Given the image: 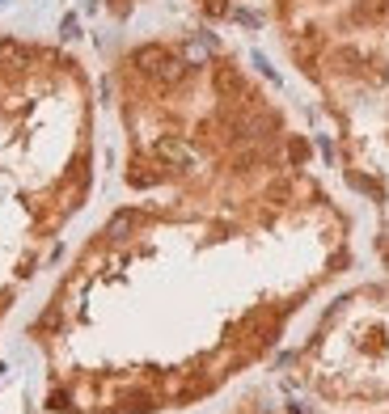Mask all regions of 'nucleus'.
<instances>
[{"instance_id": "f257e3e1", "label": "nucleus", "mask_w": 389, "mask_h": 414, "mask_svg": "<svg viewBox=\"0 0 389 414\" xmlns=\"http://www.w3.org/2000/svg\"><path fill=\"white\" fill-rule=\"evenodd\" d=\"M123 199L26 322L47 414H186L271 359L355 266L284 102L212 34L114 55Z\"/></svg>"}, {"instance_id": "f03ea898", "label": "nucleus", "mask_w": 389, "mask_h": 414, "mask_svg": "<svg viewBox=\"0 0 389 414\" xmlns=\"http://www.w3.org/2000/svg\"><path fill=\"white\" fill-rule=\"evenodd\" d=\"M97 182L93 77L68 47L0 34V334Z\"/></svg>"}, {"instance_id": "7ed1b4c3", "label": "nucleus", "mask_w": 389, "mask_h": 414, "mask_svg": "<svg viewBox=\"0 0 389 414\" xmlns=\"http://www.w3.org/2000/svg\"><path fill=\"white\" fill-rule=\"evenodd\" d=\"M212 26L271 30L334 123L343 178L377 207L389 271V0H190Z\"/></svg>"}, {"instance_id": "20e7f679", "label": "nucleus", "mask_w": 389, "mask_h": 414, "mask_svg": "<svg viewBox=\"0 0 389 414\" xmlns=\"http://www.w3.org/2000/svg\"><path fill=\"white\" fill-rule=\"evenodd\" d=\"M288 385L330 414L389 410V279L355 283L288 355Z\"/></svg>"}, {"instance_id": "39448f33", "label": "nucleus", "mask_w": 389, "mask_h": 414, "mask_svg": "<svg viewBox=\"0 0 389 414\" xmlns=\"http://www.w3.org/2000/svg\"><path fill=\"white\" fill-rule=\"evenodd\" d=\"M221 414H288V410H284V402L271 393V389L254 385V389H241V393H237Z\"/></svg>"}, {"instance_id": "423d86ee", "label": "nucleus", "mask_w": 389, "mask_h": 414, "mask_svg": "<svg viewBox=\"0 0 389 414\" xmlns=\"http://www.w3.org/2000/svg\"><path fill=\"white\" fill-rule=\"evenodd\" d=\"M373 414H389V410H373Z\"/></svg>"}]
</instances>
